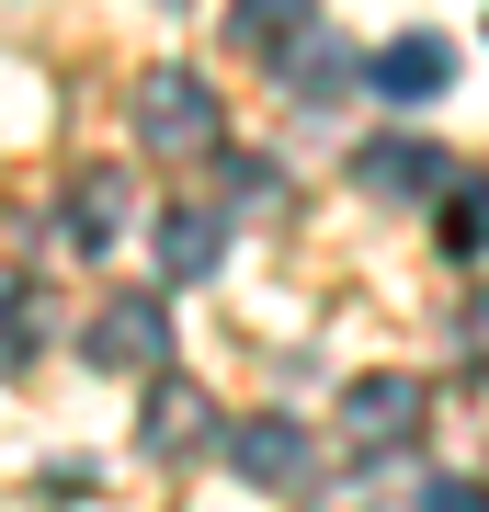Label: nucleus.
Returning <instances> with one entry per match:
<instances>
[{
    "mask_svg": "<svg viewBox=\"0 0 489 512\" xmlns=\"http://www.w3.org/2000/svg\"><path fill=\"white\" fill-rule=\"evenodd\" d=\"M137 126H148L160 160H194V148H217V103H205L194 69H160V80H148V103H137Z\"/></svg>",
    "mask_w": 489,
    "mask_h": 512,
    "instance_id": "nucleus-1",
    "label": "nucleus"
},
{
    "mask_svg": "<svg viewBox=\"0 0 489 512\" xmlns=\"http://www.w3.org/2000/svg\"><path fill=\"white\" fill-rule=\"evenodd\" d=\"M205 433V399L194 387H160V399H148V444H194Z\"/></svg>",
    "mask_w": 489,
    "mask_h": 512,
    "instance_id": "nucleus-8",
    "label": "nucleus"
},
{
    "mask_svg": "<svg viewBox=\"0 0 489 512\" xmlns=\"http://www.w3.org/2000/svg\"><path fill=\"white\" fill-rule=\"evenodd\" d=\"M160 262H171V285H205V274H217V217L182 205V217L160 228Z\"/></svg>",
    "mask_w": 489,
    "mask_h": 512,
    "instance_id": "nucleus-7",
    "label": "nucleus"
},
{
    "mask_svg": "<svg viewBox=\"0 0 489 512\" xmlns=\"http://www.w3.org/2000/svg\"><path fill=\"white\" fill-rule=\"evenodd\" d=\"M160 353H171V319H160V296H114V308L91 319V365L137 376V365H160Z\"/></svg>",
    "mask_w": 489,
    "mask_h": 512,
    "instance_id": "nucleus-2",
    "label": "nucleus"
},
{
    "mask_svg": "<svg viewBox=\"0 0 489 512\" xmlns=\"http://www.w3.org/2000/svg\"><path fill=\"white\" fill-rule=\"evenodd\" d=\"M444 239H455V251H489V183H467V205L444 217Z\"/></svg>",
    "mask_w": 489,
    "mask_h": 512,
    "instance_id": "nucleus-10",
    "label": "nucleus"
},
{
    "mask_svg": "<svg viewBox=\"0 0 489 512\" xmlns=\"http://www.w3.org/2000/svg\"><path fill=\"white\" fill-rule=\"evenodd\" d=\"M376 80H387L399 103H421V92L455 80V57H444V35H399V46H376Z\"/></svg>",
    "mask_w": 489,
    "mask_h": 512,
    "instance_id": "nucleus-6",
    "label": "nucleus"
},
{
    "mask_svg": "<svg viewBox=\"0 0 489 512\" xmlns=\"http://www.w3.org/2000/svg\"><path fill=\"white\" fill-rule=\"evenodd\" d=\"M353 183L364 194H421V183H444V148H421V137H376L353 160Z\"/></svg>",
    "mask_w": 489,
    "mask_h": 512,
    "instance_id": "nucleus-5",
    "label": "nucleus"
},
{
    "mask_svg": "<svg viewBox=\"0 0 489 512\" xmlns=\"http://www.w3.org/2000/svg\"><path fill=\"white\" fill-rule=\"evenodd\" d=\"M342 433H353V444H399V433H421V376H364L353 399H342Z\"/></svg>",
    "mask_w": 489,
    "mask_h": 512,
    "instance_id": "nucleus-3",
    "label": "nucleus"
},
{
    "mask_svg": "<svg viewBox=\"0 0 489 512\" xmlns=\"http://www.w3.org/2000/svg\"><path fill=\"white\" fill-rule=\"evenodd\" d=\"M421 512H489V490H478V478H433V490H421Z\"/></svg>",
    "mask_w": 489,
    "mask_h": 512,
    "instance_id": "nucleus-11",
    "label": "nucleus"
},
{
    "mask_svg": "<svg viewBox=\"0 0 489 512\" xmlns=\"http://www.w3.org/2000/svg\"><path fill=\"white\" fill-rule=\"evenodd\" d=\"M114 194H126L114 171H91V183H80V217H69V239H80V251H91V239H114Z\"/></svg>",
    "mask_w": 489,
    "mask_h": 512,
    "instance_id": "nucleus-9",
    "label": "nucleus"
},
{
    "mask_svg": "<svg viewBox=\"0 0 489 512\" xmlns=\"http://www.w3.org/2000/svg\"><path fill=\"white\" fill-rule=\"evenodd\" d=\"M228 456H239V478H251V490H285V478L308 467V433L262 410V421H239V433H228Z\"/></svg>",
    "mask_w": 489,
    "mask_h": 512,
    "instance_id": "nucleus-4",
    "label": "nucleus"
}]
</instances>
